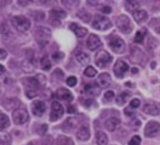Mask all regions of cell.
Here are the masks:
<instances>
[{"label":"cell","instance_id":"obj_1","mask_svg":"<svg viewBox=\"0 0 160 145\" xmlns=\"http://www.w3.org/2000/svg\"><path fill=\"white\" fill-rule=\"evenodd\" d=\"M46 82V78L42 74H38L34 77L25 79V85H26V91H36L41 88L44 86Z\"/></svg>","mask_w":160,"mask_h":145},{"label":"cell","instance_id":"obj_2","mask_svg":"<svg viewBox=\"0 0 160 145\" xmlns=\"http://www.w3.org/2000/svg\"><path fill=\"white\" fill-rule=\"evenodd\" d=\"M51 37V30L46 27L39 26L34 31V38L36 42L41 46H44L48 43Z\"/></svg>","mask_w":160,"mask_h":145},{"label":"cell","instance_id":"obj_3","mask_svg":"<svg viewBox=\"0 0 160 145\" xmlns=\"http://www.w3.org/2000/svg\"><path fill=\"white\" fill-rule=\"evenodd\" d=\"M116 25L124 34H129L133 29V24L128 16L124 14L119 16L116 20Z\"/></svg>","mask_w":160,"mask_h":145},{"label":"cell","instance_id":"obj_4","mask_svg":"<svg viewBox=\"0 0 160 145\" xmlns=\"http://www.w3.org/2000/svg\"><path fill=\"white\" fill-rule=\"evenodd\" d=\"M112 61V56L105 50L99 51L94 56V61L99 68H104L109 66Z\"/></svg>","mask_w":160,"mask_h":145},{"label":"cell","instance_id":"obj_5","mask_svg":"<svg viewBox=\"0 0 160 145\" xmlns=\"http://www.w3.org/2000/svg\"><path fill=\"white\" fill-rule=\"evenodd\" d=\"M11 22L12 26L20 32H24L29 29L31 22L29 19L22 15L15 16L12 18Z\"/></svg>","mask_w":160,"mask_h":145},{"label":"cell","instance_id":"obj_6","mask_svg":"<svg viewBox=\"0 0 160 145\" xmlns=\"http://www.w3.org/2000/svg\"><path fill=\"white\" fill-rule=\"evenodd\" d=\"M92 27L98 31H106L112 27L111 21L106 16L96 15L92 21Z\"/></svg>","mask_w":160,"mask_h":145},{"label":"cell","instance_id":"obj_7","mask_svg":"<svg viewBox=\"0 0 160 145\" xmlns=\"http://www.w3.org/2000/svg\"><path fill=\"white\" fill-rule=\"evenodd\" d=\"M50 23L53 26H58L61 24V19L66 17V13L60 8L52 9L49 13Z\"/></svg>","mask_w":160,"mask_h":145},{"label":"cell","instance_id":"obj_8","mask_svg":"<svg viewBox=\"0 0 160 145\" xmlns=\"http://www.w3.org/2000/svg\"><path fill=\"white\" fill-rule=\"evenodd\" d=\"M64 114V108L58 101H53L51 104V112L49 115L50 121H56L60 119Z\"/></svg>","mask_w":160,"mask_h":145},{"label":"cell","instance_id":"obj_9","mask_svg":"<svg viewBox=\"0 0 160 145\" xmlns=\"http://www.w3.org/2000/svg\"><path fill=\"white\" fill-rule=\"evenodd\" d=\"M13 122L16 124H22L26 122L29 119L28 111L22 108H17L12 114Z\"/></svg>","mask_w":160,"mask_h":145},{"label":"cell","instance_id":"obj_10","mask_svg":"<svg viewBox=\"0 0 160 145\" xmlns=\"http://www.w3.org/2000/svg\"><path fill=\"white\" fill-rule=\"evenodd\" d=\"M109 46L111 49L116 54H122L126 50L124 41L118 36L113 38L109 42Z\"/></svg>","mask_w":160,"mask_h":145},{"label":"cell","instance_id":"obj_11","mask_svg":"<svg viewBox=\"0 0 160 145\" xmlns=\"http://www.w3.org/2000/svg\"><path fill=\"white\" fill-rule=\"evenodd\" d=\"M160 130V124L154 121H149L144 128V135L148 138L156 136Z\"/></svg>","mask_w":160,"mask_h":145},{"label":"cell","instance_id":"obj_12","mask_svg":"<svg viewBox=\"0 0 160 145\" xmlns=\"http://www.w3.org/2000/svg\"><path fill=\"white\" fill-rule=\"evenodd\" d=\"M146 56L143 51L138 47H133L130 52V61L134 64H141L144 62Z\"/></svg>","mask_w":160,"mask_h":145},{"label":"cell","instance_id":"obj_13","mask_svg":"<svg viewBox=\"0 0 160 145\" xmlns=\"http://www.w3.org/2000/svg\"><path fill=\"white\" fill-rule=\"evenodd\" d=\"M129 69L128 64L122 60H118L113 67L114 75L118 78H122L126 72Z\"/></svg>","mask_w":160,"mask_h":145},{"label":"cell","instance_id":"obj_14","mask_svg":"<svg viewBox=\"0 0 160 145\" xmlns=\"http://www.w3.org/2000/svg\"><path fill=\"white\" fill-rule=\"evenodd\" d=\"M31 111L34 116H41L46 111V105L44 102L36 100L34 101L31 104Z\"/></svg>","mask_w":160,"mask_h":145},{"label":"cell","instance_id":"obj_15","mask_svg":"<svg viewBox=\"0 0 160 145\" xmlns=\"http://www.w3.org/2000/svg\"><path fill=\"white\" fill-rule=\"evenodd\" d=\"M111 81L112 79L111 76L107 72H102L98 76L96 82L99 87L104 89L108 88L110 86Z\"/></svg>","mask_w":160,"mask_h":145},{"label":"cell","instance_id":"obj_16","mask_svg":"<svg viewBox=\"0 0 160 145\" xmlns=\"http://www.w3.org/2000/svg\"><path fill=\"white\" fill-rule=\"evenodd\" d=\"M101 44L102 43L99 38L94 34H91L86 41L87 47L91 51L97 49L100 46H101Z\"/></svg>","mask_w":160,"mask_h":145},{"label":"cell","instance_id":"obj_17","mask_svg":"<svg viewBox=\"0 0 160 145\" xmlns=\"http://www.w3.org/2000/svg\"><path fill=\"white\" fill-rule=\"evenodd\" d=\"M56 94L59 99L68 101V102L72 101L74 98V96L72 92L69 89L64 87L59 88V89H58L56 91Z\"/></svg>","mask_w":160,"mask_h":145},{"label":"cell","instance_id":"obj_18","mask_svg":"<svg viewBox=\"0 0 160 145\" xmlns=\"http://www.w3.org/2000/svg\"><path fill=\"white\" fill-rule=\"evenodd\" d=\"M91 133L90 130L89 128V126L86 124H84L82 126L78 131L76 133V137L77 138L82 141H85L89 139L90 138Z\"/></svg>","mask_w":160,"mask_h":145},{"label":"cell","instance_id":"obj_19","mask_svg":"<svg viewBox=\"0 0 160 145\" xmlns=\"http://www.w3.org/2000/svg\"><path fill=\"white\" fill-rule=\"evenodd\" d=\"M121 121L117 118H111L107 119L104 122V126L106 129L111 132L115 131L120 125Z\"/></svg>","mask_w":160,"mask_h":145},{"label":"cell","instance_id":"obj_20","mask_svg":"<svg viewBox=\"0 0 160 145\" xmlns=\"http://www.w3.org/2000/svg\"><path fill=\"white\" fill-rule=\"evenodd\" d=\"M78 124L77 119L72 117L67 118L62 125V129L65 132H69L76 127Z\"/></svg>","mask_w":160,"mask_h":145},{"label":"cell","instance_id":"obj_21","mask_svg":"<svg viewBox=\"0 0 160 145\" xmlns=\"http://www.w3.org/2000/svg\"><path fill=\"white\" fill-rule=\"evenodd\" d=\"M132 16L134 19L138 24L144 22L148 18V14L147 12L144 9L138 10L132 13Z\"/></svg>","mask_w":160,"mask_h":145},{"label":"cell","instance_id":"obj_22","mask_svg":"<svg viewBox=\"0 0 160 145\" xmlns=\"http://www.w3.org/2000/svg\"><path fill=\"white\" fill-rule=\"evenodd\" d=\"M20 104V101L16 98H8L4 100L2 102V105L8 111L12 109H16Z\"/></svg>","mask_w":160,"mask_h":145},{"label":"cell","instance_id":"obj_23","mask_svg":"<svg viewBox=\"0 0 160 145\" xmlns=\"http://www.w3.org/2000/svg\"><path fill=\"white\" fill-rule=\"evenodd\" d=\"M69 29L72 30L78 38L84 37L88 32V29L86 28L79 26L74 22H72L69 25Z\"/></svg>","mask_w":160,"mask_h":145},{"label":"cell","instance_id":"obj_24","mask_svg":"<svg viewBox=\"0 0 160 145\" xmlns=\"http://www.w3.org/2000/svg\"><path fill=\"white\" fill-rule=\"evenodd\" d=\"M142 110L144 112L150 116H156L159 114V109L154 104H146L143 106Z\"/></svg>","mask_w":160,"mask_h":145},{"label":"cell","instance_id":"obj_25","mask_svg":"<svg viewBox=\"0 0 160 145\" xmlns=\"http://www.w3.org/2000/svg\"><path fill=\"white\" fill-rule=\"evenodd\" d=\"M131 96V93L128 91H122L121 94H119L118 97L116 99V104L118 106H122L124 105L128 99Z\"/></svg>","mask_w":160,"mask_h":145},{"label":"cell","instance_id":"obj_26","mask_svg":"<svg viewBox=\"0 0 160 145\" xmlns=\"http://www.w3.org/2000/svg\"><path fill=\"white\" fill-rule=\"evenodd\" d=\"M96 141L98 145H107L108 138L107 135L102 131H97L96 132Z\"/></svg>","mask_w":160,"mask_h":145},{"label":"cell","instance_id":"obj_27","mask_svg":"<svg viewBox=\"0 0 160 145\" xmlns=\"http://www.w3.org/2000/svg\"><path fill=\"white\" fill-rule=\"evenodd\" d=\"M76 58L78 62L83 66L88 65L91 61L89 56L83 52H80L78 53L76 56Z\"/></svg>","mask_w":160,"mask_h":145},{"label":"cell","instance_id":"obj_28","mask_svg":"<svg viewBox=\"0 0 160 145\" xmlns=\"http://www.w3.org/2000/svg\"><path fill=\"white\" fill-rule=\"evenodd\" d=\"M125 8L130 12H134L138 10L140 5L139 3L136 1H126L125 2Z\"/></svg>","mask_w":160,"mask_h":145},{"label":"cell","instance_id":"obj_29","mask_svg":"<svg viewBox=\"0 0 160 145\" xmlns=\"http://www.w3.org/2000/svg\"><path fill=\"white\" fill-rule=\"evenodd\" d=\"M56 145H74L72 139L66 136L60 135L56 139Z\"/></svg>","mask_w":160,"mask_h":145},{"label":"cell","instance_id":"obj_30","mask_svg":"<svg viewBox=\"0 0 160 145\" xmlns=\"http://www.w3.org/2000/svg\"><path fill=\"white\" fill-rule=\"evenodd\" d=\"M9 126L10 120L9 117L6 114L1 112L0 114V127L1 131H2L4 129L8 128Z\"/></svg>","mask_w":160,"mask_h":145},{"label":"cell","instance_id":"obj_31","mask_svg":"<svg viewBox=\"0 0 160 145\" xmlns=\"http://www.w3.org/2000/svg\"><path fill=\"white\" fill-rule=\"evenodd\" d=\"M77 16L84 22H89L91 19V14L84 9H80L77 12Z\"/></svg>","mask_w":160,"mask_h":145},{"label":"cell","instance_id":"obj_32","mask_svg":"<svg viewBox=\"0 0 160 145\" xmlns=\"http://www.w3.org/2000/svg\"><path fill=\"white\" fill-rule=\"evenodd\" d=\"M84 91L86 94L90 96H98L100 93L98 89L91 84H86L85 85Z\"/></svg>","mask_w":160,"mask_h":145},{"label":"cell","instance_id":"obj_33","mask_svg":"<svg viewBox=\"0 0 160 145\" xmlns=\"http://www.w3.org/2000/svg\"><path fill=\"white\" fill-rule=\"evenodd\" d=\"M12 142L11 136L6 132H1V142L2 145H11Z\"/></svg>","mask_w":160,"mask_h":145},{"label":"cell","instance_id":"obj_34","mask_svg":"<svg viewBox=\"0 0 160 145\" xmlns=\"http://www.w3.org/2000/svg\"><path fill=\"white\" fill-rule=\"evenodd\" d=\"M41 68L43 71H49L51 68V64L50 60L48 57H43L41 59L40 62Z\"/></svg>","mask_w":160,"mask_h":145},{"label":"cell","instance_id":"obj_35","mask_svg":"<svg viewBox=\"0 0 160 145\" xmlns=\"http://www.w3.org/2000/svg\"><path fill=\"white\" fill-rule=\"evenodd\" d=\"M145 34L146 32H144L142 31H138L134 36V42L139 44H142L144 41Z\"/></svg>","mask_w":160,"mask_h":145},{"label":"cell","instance_id":"obj_36","mask_svg":"<svg viewBox=\"0 0 160 145\" xmlns=\"http://www.w3.org/2000/svg\"><path fill=\"white\" fill-rule=\"evenodd\" d=\"M63 5L69 9H72L78 6L79 4V1H61Z\"/></svg>","mask_w":160,"mask_h":145},{"label":"cell","instance_id":"obj_37","mask_svg":"<svg viewBox=\"0 0 160 145\" xmlns=\"http://www.w3.org/2000/svg\"><path fill=\"white\" fill-rule=\"evenodd\" d=\"M84 74L89 78H92L97 74V71L92 66H89L85 69Z\"/></svg>","mask_w":160,"mask_h":145},{"label":"cell","instance_id":"obj_38","mask_svg":"<svg viewBox=\"0 0 160 145\" xmlns=\"http://www.w3.org/2000/svg\"><path fill=\"white\" fill-rule=\"evenodd\" d=\"M158 44V41L154 37H150L148 39V48L151 51H153L154 49H156Z\"/></svg>","mask_w":160,"mask_h":145},{"label":"cell","instance_id":"obj_39","mask_svg":"<svg viewBox=\"0 0 160 145\" xmlns=\"http://www.w3.org/2000/svg\"><path fill=\"white\" fill-rule=\"evenodd\" d=\"M141 141V138L138 135H135L129 141L128 145H140Z\"/></svg>","mask_w":160,"mask_h":145},{"label":"cell","instance_id":"obj_40","mask_svg":"<svg viewBox=\"0 0 160 145\" xmlns=\"http://www.w3.org/2000/svg\"><path fill=\"white\" fill-rule=\"evenodd\" d=\"M48 130V125L46 124H41L37 129V133L39 134V135H41V136H42L44 135L46 132Z\"/></svg>","mask_w":160,"mask_h":145},{"label":"cell","instance_id":"obj_41","mask_svg":"<svg viewBox=\"0 0 160 145\" xmlns=\"http://www.w3.org/2000/svg\"><path fill=\"white\" fill-rule=\"evenodd\" d=\"M77 83V79L75 76H70L66 79V84L70 87H74Z\"/></svg>","mask_w":160,"mask_h":145},{"label":"cell","instance_id":"obj_42","mask_svg":"<svg viewBox=\"0 0 160 145\" xmlns=\"http://www.w3.org/2000/svg\"><path fill=\"white\" fill-rule=\"evenodd\" d=\"M42 145H53V138L51 136H46L42 140Z\"/></svg>","mask_w":160,"mask_h":145},{"label":"cell","instance_id":"obj_43","mask_svg":"<svg viewBox=\"0 0 160 145\" xmlns=\"http://www.w3.org/2000/svg\"><path fill=\"white\" fill-rule=\"evenodd\" d=\"M129 105L132 108H137L140 105V101L137 98H134L131 101Z\"/></svg>","mask_w":160,"mask_h":145},{"label":"cell","instance_id":"obj_44","mask_svg":"<svg viewBox=\"0 0 160 145\" xmlns=\"http://www.w3.org/2000/svg\"><path fill=\"white\" fill-rule=\"evenodd\" d=\"M104 97L108 101H111L114 97V93L112 91H108L105 92V94H104Z\"/></svg>","mask_w":160,"mask_h":145},{"label":"cell","instance_id":"obj_45","mask_svg":"<svg viewBox=\"0 0 160 145\" xmlns=\"http://www.w3.org/2000/svg\"><path fill=\"white\" fill-rule=\"evenodd\" d=\"M64 56V54L62 52H56L52 55V58L54 60H59L61 59H62Z\"/></svg>","mask_w":160,"mask_h":145},{"label":"cell","instance_id":"obj_46","mask_svg":"<svg viewBox=\"0 0 160 145\" xmlns=\"http://www.w3.org/2000/svg\"><path fill=\"white\" fill-rule=\"evenodd\" d=\"M9 31V28L6 23H1V34L7 33Z\"/></svg>","mask_w":160,"mask_h":145},{"label":"cell","instance_id":"obj_47","mask_svg":"<svg viewBox=\"0 0 160 145\" xmlns=\"http://www.w3.org/2000/svg\"><path fill=\"white\" fill-rule=\"evenodd\" d=\"M112 11V9L111 7L109 6H104L101 9V11L104 13H106V14H109V13H111Z\"/></svg>","mask_w":160,"mask_h":145},{"label":"cell","instance_id":"obj_48","mask_svg":"<svg viewBox=\"0 0 160 145\" xmlns=\"http://www.w3.org/2000/svg\"><path fill=\"white\" fill-rule=\"evenodd\" d=\"M124 114H126L128 116H132L134 114V112L131 109H130L129 108V107H127L124 109Z\"/></svg>","mask_w":160,"mask_h":145},{"label":"cell","instance_id":"obj_49","mask_svg":"<svg viewBox=\"0 0 160 145\" xmlns=\"http://www.w3.org/2000/svg\"><path fill=\"white\" fill-rule=\"evenodd\" d=\"M0 56H1V59L2 60L4 59H5L7 56V52L5 50L1 49L0 51Z\"/></svg>","mask_w":160,"mask_h":145},{"label":"cell","instance_id":"obj_50","mask_svg":"<svg viewBox=\"0 0 160 145\" xmlns=\"http://www.w3.org/2000/svg\"><path fill=\"white\" fill-rule=\"evenodd\" d=\"M154 24L155 25L154 28V29L155 32L156 33L160 34V23H158V24L157 22H155V23H154Z\"/></svg>","mask_w":160,"mask_h":145},{"label":"cell","instance_id":"obj_51","mask_svg":"<svg viewBox=\"0 0 160 145\" xmlns=\"http://www.w3.org/2000/svg\"><path fill=\"white\" fill-rule=\"evenodd\" d=\"M76 111V109L72 106H69L68 107V112L69 113H73Z\"/></svg>","mask_w":160,"mask_h":145},{"label":"cell","instance_id":"obj_52","mask_svg":"<svg viewBox=\"0 0 160 145\" xmlns=\"http://www.w3.org/2000/svg\"><path fill=\"white\" fill-rule=\"evenodd\" d=\"M138 68H132V70H131V71H132V73H137L138 72Z\"/></svg>","mask_w":160,"mask_h":145},{"label":"cell","instance_id":"obj_53","mask_svg":"<svg viewBox=\"0 0 160 145\" xmlns=\"http://www.w3.org/2000/svg\"><path fill=\"white\" fill-rule=\"evenodd\" d=\"M156 62H152V63H151V68L152 69H154V68L156 67Z\"/></svg>","mask_w":160,"mask_h":145},{"label":"cell","instance_id":"obj_54","mask_svg":"<svg viewBox=\"0 0 160 145\" xmlns=\"http://www.w3.org/2000/svg\"><path fill=\"white\" fill-rule=\"evenodd\" d=\"M27 145H39V144L36 142H31L28 143Z\"/></svg>","mask_w":160,"mask_h":145},{"label":"cell","instance_id":"obj_55","mask_svg":"<svg viewBox=\"0 0 160 145\" xmlns=\"http://www.w3.org/2000/svg\"><path fill=\"white\" fill-rule=\"evenodd\" d=\"M5 71H6V69H5V68H4V66L2 64H1V73H2L4 71L5 72Z\"/></svg>","mask_w":160,"mask_h":145}]
</instances>
